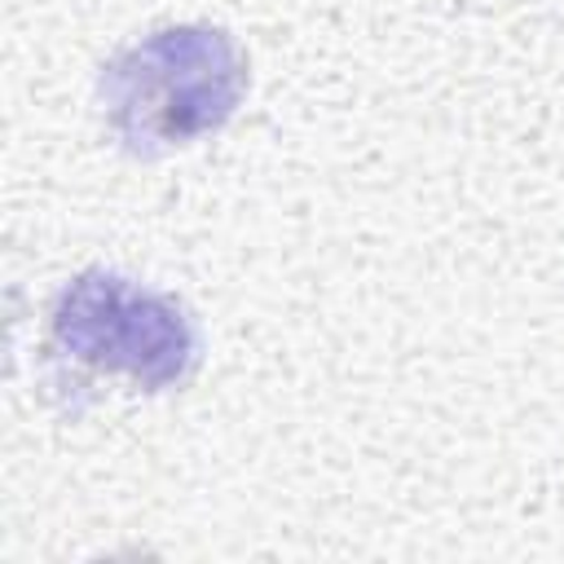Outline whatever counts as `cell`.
<instances>
[{
	"label": "cell",
	"instance_id": "cell-1",
	"mask_svg": "<svg viewBox=\"0 0 564 564\" xmlns=\"http://www.w3.org/2000/svg\"><path fill=\"white\" fill-rule=\"evenodd\" d=\"M247 93V57L220 26L181 22L119 48L97 84L115 141L154 159L220 132Z\"/></svg>",
	"mask_w": 564,
	"mask_h": 564
},
{
	"label": "cell",
	"instance_id": "cell-2",
	"mask_svg": "<svg viewBox=\"0 0 564 564\" xmlns=\"http://www.w3.org/2000/svg\"><path fill=\"white\" fill-rule=\"evenodd\" d=\"M48 352L88 375H123L141 392H167L198 370V330L176 295L88 269L48 308Z\"/></svg>",
	"mask_w": 564,
	"mask_h": 564
}]
</instances>
